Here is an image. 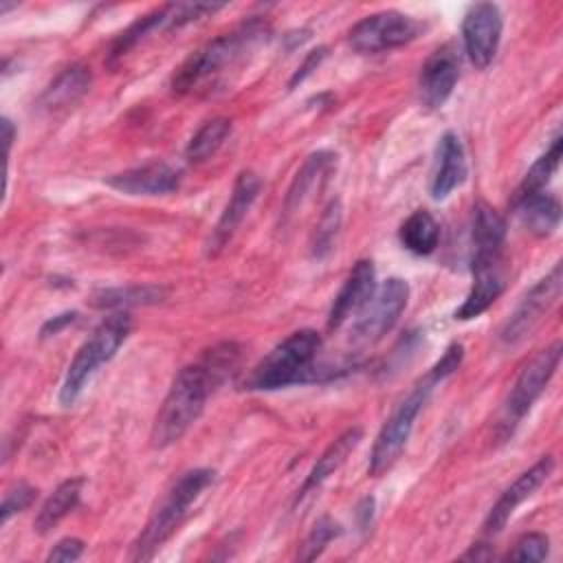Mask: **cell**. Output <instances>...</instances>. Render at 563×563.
Segmentation results:
<instances>
[{
    "mask_svg": "<svg viewBox=\"0 0 563 563\" xmlns=\"http://www.w3.org/2000/svg\"><path fill=\"white\" fill-rule=\"evenodd\" d=\"M238 358L240 350L235 343H220L207 350L198 363L185 365L174 376L152 427L150 440L154 449H165L187 433L200 418L213 387L231 374Z\"/></svg>",
    "mask_w": 563,
    "mask_h": 563,
    "instance_id": "6da1fadb",
    "label": "cell"
},
{
    "mask_svg": "<svg viewBox=\"0 0 563 563\" xmlns=\"http://www.w3.org/2000/svg\"><path fill=\"white\" fill-rule=\"evenodd\" d=\"M266 40L268 26L262 20H249L233 31L218 35L178 66L172 77V90L185 95L196 90L200 84H207L209 79L222 77Z\"/></svg>",
    "mask_w": 563,
    "mask_h": 563,
    "instance_id": "7a4b0ae2",
    "label": "cell"
},
{
    "mask_svg": "<svg viewBox=\"0 0 563 563\" xmlns=\"http://www.w3.org/2000/svg\"><path fill=\"white\" fill-rule=\"evenodd\" d=\"M216 473L211 468H191L183 473L165 493L161 504L152 510L145 528L132 545V561H150L163 543L176 532L180 521L185 519L189 506L198 499V495L213 482Z\"/></svg>",
    "mask_w": 563,
    "mask_h": 563,
    "instance_id": "3957f363",
    "label": "cell"
},
{
    "mask_svg": "<svg viewBox=\"0 0 563 563\" xmlns=\"http://www.w3.org/2000/svg\"><path fill=\"white\" fill-rule=\"evenodd\" d=\"M321 350V336L314 330H297L275 345L249 374L246 389L271 391L310 378Z\"/></svg>",
    "mask_w": 563,
    "mask_h": 563,
    "instance_id": "277c9868",
    "label": "cell"
},
{
    "mask_svg": "<svg viewBox=\"0 0 563 563\" xmlns=\"http://www.w3.org/2000/svg\"><path fill=\"white\" fill-rule=\"evenodd\" d=\"M132 328V319L128 312H114L108 319H103L92 334L81 343V347L77 350V354L73 356L64 383L59 387V402L64 407H70L81 389L86 387V383L92 378V374L108 363L117 350L123 345V341L128 339Z\"/></svg>",
    "mask_w": 563,
    "mask_h": 563,
    "instance_id": "5b68a950",
    "label": "cell"
},
{
    "mask_svg": "<svg viewBox=\"0 0 563 563\" xmlns=\"http://www.w3.org/2000/svg\"><path fill=\"white\" fill-rule=\"evenodd\" d=\"M433 385H435V380L427 374V378L420 380L409 391V396H405L396 405L391 416L385 420V424L380 427V431L376 435L372 453H369V464H367L369 475H374V477L383 475L400 457V453H402V449H405V444H407V440L411 435L413 422H416L420 409L424 407Z\"/></svg>",
    "mask_w": 563,
    "mask_h": 563,
    "instance_id": "8992f818",
    "label": "cell"
},
{
    "mask_svg": "<svg viewBox=\"0 0 563 563\" xmlns=\"http://www.w3.org/2000/svg\"><path fill=\"white\" fill-rule=\"evenodd\" d=\"M407 299H409V286L405 279L400 277L385 279L378 288H374L369 299L358 310V317L352 325V339L363 345L376 343L378 339H383L398 321L400 312L407 306Z\"/></svg>",
    "mask_w": 563,
    "mask_h": 563,
    "instance_id": "52a82bcc",
    "label": "cell"
},
{
    "mask_svg": "<svg viewBox=\"0 0 563 563\" xmlns=\"http://www.w3.org/2000/svg\"><path fill=\"white\" fill-rule=\"evenodd\" d=\"M422 31V24L398 11H378L356 22L347 42L356 53H380L409 44Z\"/></svg>",
    "mask_w": 563,
    "mask_h": 563,
    "instance_id": "ba28073f",
    "label": "cell"
},
{
    "mask_svg": "<svg viewBox=\"0 0 563 563\" xmlns=\"http://www.w3.org/2000/svg\"><path fill=\"white\" fill-rule=\"evenodd\" d=\"M561 341H554L545 350L537 352L519 372L504 407V422L512 431V427L530 411L534 400L543 394L550 378L554 376L559 363H561Z\"/></svg>",
    "mask_w": 563,
    "mask_h": 563,
    "instance_id": "9c48e42d",
    "label": "cell"
},
{
    "mask_svg": "<svg viewBox=\"0 0 563 563\" xmlns=\"http://www.w3.org/2000/svg\"><path fill=\"white\" fill-rule=\"evenodd\" d=\"M561 284H563V271L561 264H556L543 279H539L517 303L508 321L504 323L499 339L506 345L521 343L545 317V312L556 303L561 297Z\"/></svg>",
    "mask_w": 563,
    "mask_h": 563,
    "instance_id": "30bf717a",
    "label": "cell"
},
{
    "mask_svg": "<svg viewBox=\"0 0 563 563\" xmlns=\"http://www.w3.org/2000/svg\"><path fill=\"white\" fill-rule=\"evenodd\" d=\"M504 18L497 4L493 2H477L473 4L462 22V42L464 51L475 68H486L501 40Z\"/></svg>",
    "mask_w": 563,
    "mask_h": 563,
    "instance_id": "8fae6325",
    "label": "cell"
},
{
    "mask_svg": "<svg viewBox=\"0 0 563 563\" xmlns=\"http://www.w3.org/2000/svg\"><path fill=\"white\" fill-rule=\"evenodd\" d=\"M473 286L466 295L464 303L455 310V319L468 321L479 317L488 306L497 301V297L506 288V273H504V253L499 255H482L473 257Z\"/></svg>",
    "mask_w": 563,
    "mask_h": 563,
    "instance_id": "7c38bea8",
    "label": "cell"
},
{
    "mask_svg": "<svg viewBox=\"0 0 563 563\" xmlns=\"http://www.w3.org/2000/svg\"><path fill=\"white\" fill-rule=\"evenodd\" d=\"M552 471H554V457L552 455H543L528 471H523L501 493V497L495 501V506L488 510V515L484 519V526H482L484 534H497L506 526V521L512 517L517 506H521L526 499H530L534 495V490L552 475Z\"/></svg>",
    "mask_w": 563,
    "mask_h": 563,
    "instance_id": "4fadbf2b",
    "label": "cell"
},
{
    "mask_svg": "<svg viewBox=\"0 0 563 563\" xmlns=\"http://www.w3.org/2000/svg\"><path fill=\"white\" fill-rule=\"evenodd\" d=\"M260 187H262V180L255 172L244 169V172L238 174V178L233 183L231 198H229L220 220L216 222L209 242H207V253L209 255H218L229 244V240L233 238V233L242 224L244 216L249 213L251 205L255 202V198L260 194Z\"/></svg>",
    "mask_w": 563,
    "mask_h": 563,
    "instance_id": "5bb4252c",
    "label": "cell"
},
{
    "mask_svg": "<svg viewBox=\"0 0 563 563\" xmlns=\"http://www.w3.org/2000/svg\"><path fill=\"white\" fill-rule=\"evenodd\" d=\"M460 77V62L451 46H442L433 51L420 68L418 92L420 101L429 110H438L451 97Z\"/></svg>",
    "mask_w": 563,
    "mask_h": 563,
    "instance_id": "9a60e30c",
    "label": "cell"
},
{
    "mask_svg": "<svg viewBox=\"0 0 563 563\" xmlns=\"http://www.w3.org/2000/svg\"><path fill=\"white\" fill-rule=\"evenodd\" d=\"M112 189L128 194V196H161V194H169L178 187L180 183V174L163 163V161H154L121 174H114L106 180Z\"/></svg>",
    "mask_w": 563,
    "mask_h": 563,
    "instance_id": "2e32d148",
    "label": "cell"
},
{
    "mask_svg": "<svg viewBox=\"0 0 563 563\" xmlns=\"http://www.w3.org/2000/svg\"><path fill=\"white\" fill-rule=\"evenodd\" d=\"M466 178V154L455 132H444L435 147V165L431 172V198L444 200Z\"/></svg>",
    "mask_w": 563,
    "mask_h": 563,
    "instance_id": "e0dca14e",
    "label": "cell"
},
{
    "mask_svg": "<svg viewBox=\"0 0 563 563\" xmlns=\"http://www.w3.org/2000/svg\"><path fill=\"white\" fill-rule=\"evenodd\" d=\"M374 264L369 260H358L347 273L341 290L330 306L328 330H336L350 314L358 312L374 292Z\"/></svg>",
    "mask_w": 563,
    "mask_h": 563,
    "instance_id": "ac0fdd59",
    "label": "cell"
},
{
    "mask_svg": "<svg viewBox=\"0 0 563 563\" xmlns=\"http://www.w3.org/2000/svg\"><path fill=\"white\" fill-rule=\"evenodd\" d=\"M336 165V156L332 152H314L306 158V163L301 165V169L295 174L284 205H282V216L290 218L317 189L323 187V183L328 180V176L332 174Z\"/></svg>",
    "mask_w": 563,
    "mask_h": 563,
    "instance_id": "d6986e66",
    "label": "cell"
},
{
    "mask_svg": "<svg viewBox=\"0 0 563 563\" xmlns=\"http://www.w3.org/2000/svg\"><path fill=\"white\" fill-rule=\"evenodd\" d=\"M90 79H92L90 68H86L81 64H73V66L64 68L51 81V86L42 92L37 108L46 114H57V112L73 108L88 92Z\"/></svg>",
    "mask_w": 563,
    "mask_h": 563,
    "instance_id": "ffe728a7",
    "label": "cell"
},
{
    "mask_svg": "<svg viewBox=\"0 0 563 563\" xmlns=\"http://www.w3.org/2000/svg\"><path fill=\"white\" fill-rule=\"evenodd\" d=\"M512 209L519 222L539 238L550 235L561 222V205L552 194H545V189L523 198H515Z\"/></svg>",
    "mask_w": 563,
    "mask_h": 563,
    "instance_id": "44dd1931",
    "label": "cell"
},
{
    "mask_svg": "<svg viewBox=\"0 0 563 563\" xmlns=\"http://www.w3.org/2000/svg\"><path fill=\"white\" fill-rule=\"evenodd\" d=\"M361 438H363V431H361L358 427L345 429V431L321 453V457H317L314 466L310 468L306 482L301 484V488H299V493H297V499H303L310 490L319 488V486L345 462V457L356 449V444L361 442Z\"/></svg>",
    "mask_w": 563,
    "mask_h": 563,
    "instance_id": "7402d4cb",
    "label": "cell"
},
{
    "mask_svg": "<svg viewBox=\"0 0 563 563\" xmlns=\"http://www.w3.org/2000/svg\"><path fill=\"white\" fill-rule=\"evenodd\" d=\"M504 240H506V220L490 205L477 202L473 209V224H471L473 257L499 255L504 251Z\"/></svg>",
    "mask_w": 563,
    "mask_h": 563,
    "instance_id": "603a6c76",
    "label": "cell"
},
{
    "mask_svg": "<svg viewBox=\"0 0 563 563\" xmlns=\"http://www.w3.org/2000/svg\"><path fill=\"white\" fill-rule=\"evenodd\" d=\"M81 486H84V479L81 477H70L66 482H62L48 497L46 501L42 504L33 526L40 534H46L48 530H53L77 504H79V497H81Z\"/></svg>",
    "mask_w": 563,
    "mask_h": 563,
    "instance_id": "cb8c5ba5",
    "label": "cell"
},
{
    "mask_svg": "<svg viewBox=\"0 0 563 563\" xmlns=\"http://www.w3.org/2000/svg\"><path fill=\"white\" fill-rule=\"evenodd\" d=\"M398 238L407 251L416 255H429L440 242V224L429 211L418 209L400 224Z\"/></svg>",
    "mask_w": 563,
    "mask_h": 563,
    "instance_id": "d4e9b609",
    "label": "cell"
},
{
    "mask_svg": "<svg viewBox=\"0 0 563 563\" xmlns=\"http://www.w3.org/2000/svg\"><path fill=\"white\" fill-rule=\"evenodd\" d=\"M229 134H231V121L229 119H224V117L209 119L189 139L187 150H185L187 161L189 163H202V161L211 158L222 147V143L227 141Z\"/></svg>",
    "mask_w": 563,
    "mask_h": 563,
    "instance_id": "484cf974",
    "label": "cell"
},
{
    "mask_svg": "<svg viewBox=\"0 0 563 563\" xmlns=\"http://www.w3.org/2000/svg\"><path fill=\"white\" fill-rule=\"evenodd\" d=\"M561 150H563V141L561 136H554L552 145L545 150L543 156H539L532 167L526 172L521 185L517 187L515 198H523V196H530V194H537V191H543L545 185L550 183V178L554 176V172L559 169V161H561Z\"/></svg>",
    "mask_w": 563,
    "mask_h": 563,
    "instance_id": "4316f807",
    "label": "cell"
},
{
    "mask_svg": "<svg viewBox=\"0 0 563 563\" xmlns=\"http://www.w3.org/2000/svg\"><path fill=\"white\" fill-rule=\"evenodd\" d=\"M165 297V290L158 286H125V288H106L95 292L92 303L97 308H125L139 303H156Z\"/></svg>",
    "mask_w": 563,
    "mask_h": 563,
    "instance_id": "83f0119b",
    "label": "cell"
},
{
    "mask_svg": "<svg viewBox=\"0 0 563 563\" xmlns=\"http://www.w3.org/2000/svg\"><path fill=\"white\" fill-rule=\"evenodd\" d=\"M341 211L343 209H341L339 200H332L325 207L319 224L314 227V235H312V242H310L312 257H323V255H328L332 251L336 233H339V227H341V218H343Z\"/></svg>",
    "mask_w": 563,
    "mask_h": 563,
    "instance_id": "f1b7e54d",
    "label": "cell"
},
{
    "mask_svg": "<svg viewBox=\"0 0 563 563\" xmlns=\"http://www.w3.org/2000/svg\"><path fill=\"white\" fill-rule=\"evenodd\" d=\"M339 532H341L339 526H336L330 517H321V519L312 526V530L308 532V537H306V541H303V545H301L299 559H301V561H312V559H317V556L323 552V548H325Z\"/></svg>",
    "mask_w": 563,
    "mask_h": 563,
    "instance_id": "f546056e",
    "label": "cell"
},
{
    "mask_svg": "<svg viewBox=\"0 0 563 563\" xmlns=\"http://www.w3.org/2000/svg\"><path fill=\"white\" fill-rule=\"evenodd\" d=\"M550 552V539L543 532H528L517 539L515 548L506 554L508 561H543Z\"/></svg>",
    "mask_w": 563,
    "mask_h": 563,
    "instance_id": "4dcf8cb0",
    "label": "cell"
},
{
    "mask_svg": "<svg viewBox=\"0 0 563 563\" xmlns=\"http://www.w3.org/2000/svg\"><path fill=\"white\" fill-rule=\"evenodd\" d=\"M33 499H35V490L31 486H26V484H18L11 490H7L4 499H2V508H0L2 523H7L11 515L22 512L26 506H31Z\"/></svg>",
    "mask_w": 563,
    "mask_h": 563,
    "instance_id": "1f68e13d",
    "label": "cell"
},
{
    "mask_svg": "<svg viewBox=\"0 0 563 563\" xmlns=\"http://www.w3.org/2000/svg\"><path fill=\"white\" fill-rule=\"evenodd\" d=\"M462 345L460 343H453V345H449L446 347V352L442 354V358L431 367V372H429V376L438 383V380H442V378H446L449 374H453L457 367H460V363H462Z\"/></svg>",
    "mask_w": 563,
    "mask_h": 563,
    "instance_id": "d6a6232c",
    "label": "cell"
},
{
    "mask_svg": "<svg viewBox=\"0 0 563 563\" xmlns=\"http://www.w3.org/2000/svg\"><path fill=\"white\" fill-rule=\"evenodd\" d=\"M84 554V541L75 537H66L53 545L46 561H77Z\"/></svg>",
    "mask_w": 563,
    "mask_h": 563,
    "instance_id": "836d02e7",
    "label": "cell"
},
{
    "mask_svg": "<svg viewBox=\"0 0 563 563\" xmlns=\"http://www.w3.org/2000/svg\"><path fill=\"white\" fill-rule=\"evenodd\" d=\"M323 57H325V48H323V46H321V48L310 51V53H308V57L303 59V64H301V66L297 68V73L292 75V79H290V84H288V86L292 88L297 81H303V79H306V77H308V75H310L319 64H321V59H323Z\"/></svg>",
    "mask_w": 563,
    "mask_h": 563,
    "instance_id": "e575fe53",
    "label": "cell"
},
{
    "mask_svg": "<svg viewBox=\"0 0 563 563\" xmlns=\"http://www.w3.org/2000/svg\"><path fill=\"white\" fill-rule=\"evenodd\" d=\"M75 317H77V312H64V314H57V317L48 319V321L42 325V330H40V336H51V334H57V332H59L64 325L73 323V321H75Z\"/></svg>",
    "mask_w": 563,
    "mask_h": 563,
    "instance_id": "d590c367",
    "label": "cell"
},
{
    "mask_svg": "<svg viewBox=\"0 0 563 563\" xmlns=\"http://www.w3.org/2000/svg\"><path fill=\"white\" fill-rule=\"evenodd\" d=\"M372 515H374V499H372V497H365V499L358 504V510H356V517H358V526H361V530L369 528V523H372Z\"/></svg>",
    "mask_w": 563,
    "mask_h": 563,
    "instance_id": "8d00e7d4",
    "label": "cell"
},
{
    "mask_svg": "<svg viewBox=\"0 0 563 563\" xmlns=\"http://www.w3.org/2000/svg\"><path fill=\"white\" fill-rule=\"evenodd\" d=\"M2 141H4V150H7V154H9L11 143H13V125H11V121H9L7 117L2 119Z\"/></svg>",
    "mask_w": 563,
    "mask_h": 563,
    "instance_id": "74e56055",
    "label": "cell"
},
{
    "mask_svg": "<svg viewBox=\"0 0 563 563\" xmlns=\"http://www.w3.org/2000/svg\"><path fill=\"white\" fill-rule=\"evenodd\" d=\"M493 552H482V545H473L462 559H475V561H482V559H490Z\"/></svg>",
    "mask_w": 563,
    "mask_h": 563,
    "instance_id": "f35d334b",
    "label": "cell"
}]
</instances>
